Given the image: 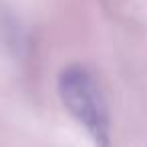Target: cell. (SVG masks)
<instances>
[{
	"mask_svg": "<svg viewBox=\"0 0 147 147\" xmlns=\"http://www.w3.org/2000/svg\"><path fill=\"white\" fill-rule=\"evenodd\" d=\"M59 95L69 113L81 123L97 147H111V117L105 95L95 75L83 65H69L61 71Z\"/></svg>",
	"mask_w": 147,
	"mask_h": 147,
	"instance_id": "cell-1",
	"label": "cell"
}]
</instances>
